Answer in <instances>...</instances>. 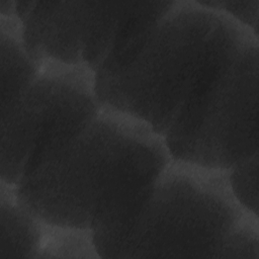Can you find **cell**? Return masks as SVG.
<instances>
[{"label":"cell","instance_id":"obj_2","mask_svg":"<svg viewBox=\"0 0 259 259\" xmlns=\"http://www.w3.org/2000/svg\"><path fill=\"white\" fill-rule=\"evenodd\" d=\"M258 39L199 0H174L134 60L95 79L100 107L139 119L163 138L191 95Z\"/></svg>","mask_w":259,"mask_h":259},{"label":"cell","instance_id":"obj_13","mask_svg":"<svg viewBox=\"0 0 259 259\" xmlns=\"http://www.w3.org/2000/svg\"><path fill=\"white\" fill-rule=\"evenodd\" d=\"M0 16H5V17L15 16V1L1 0L0 1Z\"/></svg>","mask_w":259,"mask_h":259},{"label":"cell","instance_id":"obj_9","mask_svg":"<svg viewBox=\"0 0 259 259\" xmlns=\"http://www.w3.org/2000/svg\"><path fill=\"white\" fill-rule=\"evenodd\" d=\"M38 258H99L89 231L45 226Z\"/></svg>","mask_w":259,"mask_h":259},{"label":"cell","instance_id":"obj_1","mask_svg":"<svg viewBox=\"0 0 259 259\" xmlns=\"http://www.w3.org/2000/svg\"><path fill=\"white\" fill-rule=\"evenodd\" d=\"M171 160L163 138L148 124L101 108L14 192L45 226L89 231L99 258L122 259L154 183Z\"/></svg>","mask_w":259,"mask_h":259},{"label":"cell","instance_id":"obj_12","mask_svg":"<svg viewBox=\"0 0 259 259\" xmlns=\"http://www.w3.org/2000/svg\"><path fill=\"white\" fill-rule=\"evenodd\" d=\"M199 2L206 7L227 14L259 36V0H199Z\"/></svg>","mask_w":259,"mask_h":259},{"label":"cell","instance_id":"obj_6","mask_svg":"<svg viewBox=\"0 0 259 259\" xmlns=\"http://www.w3.org/2000/svg\"><path fill=\"white\" fill-rule=\"evenodd\" d=\"M119 17L116 1H27L17 19L23 46L41 68L85 65L105 58Z\"/></svg>","mask_w":259,"mask_h":259},{"label":"cell","instance_id":"obj_10","mask_svg":"<svg viewBox=\"0 0 259 259\" xmlns=\"http://www.w3.org/2000/svg\"><path fill=\"white\" fill-rule=\"evenodd\" d=\"M258 153L230 168L228 181L238 203L258 217Z\"/></svg>","mask_w":259,"mask_h":259},{"label":"cell","instance_id":"obj_8","mask_svg":"<svg viewBox=\"0 0 259 259\" xmlns=\"http://www.w3.org/2000/svg\"><path fill=\"white\" fill-rule=\"evenodd\" d=\"M1 111L11 106L28 88L40 68L27 54L16 16H0ZM0 111V112H1Z\"/></svg>","mask_w":259,"mask_h":259},{"label":"cell","instance_id":"obj_7","mask_svg":"<svg viewBox=\"0 0 259 259\" xmlns=\"http://www.w3.org/2000/svg\"><path fill=\"white\" fill-rule=\"evenodd\" d=\"M0 259L38 258L45 225L16 198L14 187L1 182Z\"/></svg>","mask_w":259,"mask_h":259},{"label":"cell","instance_id":"obj_4","mask_svg":"<svg viewBox=\"0 0 259 259\" xmlns=\"http://www.w3.org/2000/svg\"><path fill=\"white\" fill-rule=\"evenodd\" d=\"M101 107L95 75L85 65L47 64L1 111V182L15 187L63 152Z\"/></svg>","mask_w":259,"mask_h":259},{"label":"cell","instance_id":"obj_11","mask_svg":"<svg viewBox=\"0 0 259 259\" xmlns=\"http://www.w3.org/2000/svg\"><path fill=\"white\" fill-rule=\"evenodd\" d=\"M218 258H259L258 217L247 214L223 242Z\"/></svg>","mask_w":259,"mask_h":259},{"label":"cell","instance_id":"obj_3","mask_svg":"<svg viewBox=\"0 0 259 259\" xmlns=\"http://www.w3.org/2000/svg\"><path fill=\"white\" fill-rule=\"evenodd\" d=\"M247 214L227 171L171 160L154 183L123 259L218 258L225 239Z\"/></svg>","mask_w":259,"mask_h":259},{"label":"cell","instance_id":"obj_5","mask_svg":"<svg viewBox=\"0 0 259 259\" xmlns=\"http://www.w3.org/2000/svg\"><path fill=\"white\" fill-rule=\"evenodd\" d=\"M259 39L198 96L163 137L172 160L228 171L258 153Z\"/></svg>","mask_w":259,"mask_h":259}]
</instances>
